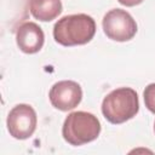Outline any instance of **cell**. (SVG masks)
Wrapping results in <instances>:
<instances>
[{
	"instance_id": "obj_9",
	"label": "cell",
	"mask_w": 155,
	"mask_h": 155,
	"mask_svg": "<svg viewBox=\"0 0 155 155\" xmlns=\"http://www.w3.org/2000/svg\"><path fill=\"white\" fill-rule=\"evenodd\" d=\"M143 97H144L145 107L153 114H155V82L149 84L145 87V90L143 92Z\"/></svg>"
},
{
	"instance_id": "obj_6",
	"label": "cell",
	"mask_w": 155,
	"mask_h": 155,
	"mask_svg": "<svg viewBox=\"0 0 155 155\" xmlns=\"http://www.w3.org/2000/svg\"><path fill=\"white\" fill-rule=\"evenodd\" d=\"M51 104L61 110L68 111L76 108L82 99L81 86L71 80H62L56 82L48 93Z\"/></svg>"
},
{
	"instance_id": "obj_5",
	"label": "cell",
	"mask_w": 155,
	"mask_h": 155,
	"mask_svg": "<svg viewBox=\"0 0 155 155\" xmlns=\"http://www.w3.org/2000/svg\"><path fill=\"white\" fill-rule=\"evenodd\" d=\"M36 113L29 104L15 105L7 115V130L10 134L16 139L29 138L36 128Z\"/></svg>"
},
{
	"instance_id": "obj_11",
	"label": "cell",
	"mask_w": 155,
	"mask_h": 155,
	"mask_svg": "<svg viewBox=\"0 0 155 155\" xmlns=\"http://www.w3.org/2000/svg\"><path fill=\"white\" fill-rule=\"evenodd\" d=\"M154 131H155V122H154Z\"/></svg>"
},
{
	"instance_id": "obj_8",
	"label": "cell",
	"mask_w": 155,
	"mask_h": 155,
	"mask_svg": "<svg viewBox=\"0 0 155 155\" xmlns=\"http://www.w3.org/2000/svg\"><path fill=\"white\" fill-rule=\"evenodd\" d=\"M29 10L34 18L41 22H50L62 12L61 0H30Z\"/></svg>"
},
{
	"instance_id": "obj_4",
	"label": "cell",
	"mask_w": 155,
	"mask_h": 155,
	"mask_svg": "<svg viewBox=\"0 0 155 155\" xmlns=\"http://www.w3.org/2000/svg\"><path fill=\"white\" fill-rule=\"evenodd\" d=\"M103 30L104 34L119 42L131 40L137 33V23L133 17L125 10L113 8L107 12L103 17Z\"/></svg>"
},
{
	"instance_id": "obj_3",
	"label": "cell",
	"mask_w": 155,
	"mask_h": 155,
	"mask_svg": "<svg viewBox=\"0 0 155 155\" xmlns=\"http://www.w3.org/2000/svg\"><path fill=\"white\" fill-rule=\"evenodd\" d=\"M101 133V122L91 113L73 111L63 124L62 136L70 145H82L94 140Z\"/></svg>"
},
{
	"instance_id": "obj_10",
	"label": "cell",
	"mask_w": 155,
	"mask_h": 155,
	"mask_svg": "<svg viewBox=\"0 0 155 155\" xmlns=\"http://www.w3.org/2000/svg\"><path fill=\"white\" fill-rule=\"evenodd\" d=\"M121 5L124 6H127V7H132V6H136V5H139L143 2V0H117Z\"/></svg>"
},
{
	"instance_id": "obj_7",
	"label": "cell",
	"mask_w": 155,
	"mask_h": 155,
	"mask_svg": "<svg viewBox=\"0 0 155 155\" xmlns=\"http://www.w3.org/2000/svg\"><path fill=\"white\" fill-rule=\"evenodd\" d=\"M45 41V35L42 29L34 22L22 23L16 31V42L19 50L24 53H36L39 52Z\"/></svg>"
},
{
	"instance_id": "obj_2",
	"label": "cell",
	"mask_w": 155,
	"mask_h": 155,
	"mask_svg": "<svg viewBox=\"0 0 155 155\" xmlns=\"http://www.w3.org/2000/svg\"><path fill=\"white\" fill-rule=\"evenodd\" d=\"M139 110L137 92L131 87H120L108 93L102 102L104 117L114 125L126 122Z\"/></svg>"
},
{
	"instance_id": "obj_1",
	"label": "cell",
	"mask_w": 155,
	"mask_h": 155,
	"mask_svg": "<svg viewBox=\"0 0 155 155\" xmlns=\"http://www.w3.org/2000/svg\"><path fill=\"white\" fill-rule=\"evenodd\" d=\"M94 34L96 22L85 13L64 16L53 27V38L63 46L85 45L93 39Z\"/></svg>"
}]
</instances>
